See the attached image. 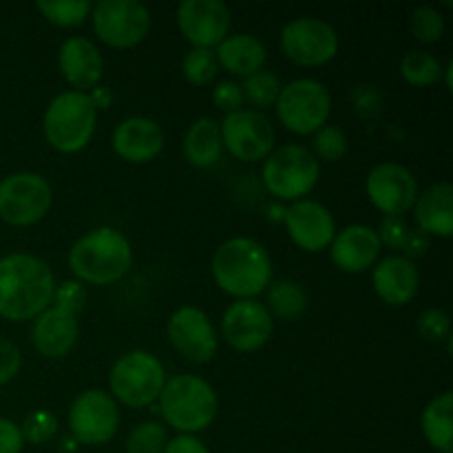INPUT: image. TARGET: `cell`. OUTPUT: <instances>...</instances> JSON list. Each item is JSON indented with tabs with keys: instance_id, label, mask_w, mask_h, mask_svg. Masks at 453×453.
I'll list each match as a JSON object with an SVG mask.
<instances>
[{
	"instance_id": "24",
	"label": "cell",
	"mask_w": 453,
	"mask_h": 453,
	"mask_svg": "<svg viewBox=\"0 0 453 453\" xmlns=\"http://www.w3.org/2000/svg\"><path fill=\"white\" fill-rule=\"evenodd\" d=\"M414 217L420 233L449 239L453 234V186L449 181L429 186L423 195H418Z\"/></svg>"
},
{
	"instance_id": "29",
	"label": "cell",
	"mask_w": 453,
	"mask_h": 453,
	"mask_svg": "<svg viewBox=\"0 0 453 453\" xmlns=\"http://www.w3.org/2000/svg\"><path fill=\"white\" fill-rule=\"evenodd\" d=\"M401 75L411 87H434L442 78V65L427 51H410L401 60Z\"/></svg>"
},
{
	"instance_id": "28",
	"label": "cell",
	"mask_w": 453,
	"mask_h": 453,
	"mask_svg": "<svg viewBox=\"0 0 453 453\" xmlns=\"http://www.w3.org/2000/svg\"><path fill=\"white\" fill-rule=\"evenodd\" d=\"M268 312L273 319L281 321H295L308 310V295L296 281H279L268 292Z\"/></svg>"
},
{
	"instance_id": "11",
	"label": "cell",
	"mask_w": 453,
	"mask_h": 453,
	"mask_svg": "<svg viewBox=\"0 0 453 453\" xmlns=\"http://www.w3.org/2000/svg\"><path fill=\"white\" fill-rule=\"evenodd\" d=\"M53 193L38 173H16L0 180V219L16 228L38 224L49 212Z\"/></svg>"
},
{
	"instance_id": "38",
	"label": "cell",
	"mask_w": 453,
	"mask_h": 453,
	"mask_svg": "<svg viewBox=\"0 0 453 453\" xmlns=\"http://www.w3.org/2000/svg\"><path fill=\"white\" fill-rule=\"evenodd\" d=\"M376 234H379L380 246L389 248V250H403L407 237H410V226H407L405 217H383Z\"/></svg>"
},
{
	"instance_id": "14",
	"label": "cell",
	"mask_w": 453,
	"mask_h": 453,
	"mask_svg": "<svg viewBox=\"0 0 453 453\" xmlns=\"http://www.w3.org/2000/svg\"><path fill=\"white\" fill-rule=\"evenodd\" d=\"M219 128L228 153L242 162H259L274 150V128L259 111L239 109L228 113Z\"/></svg>"
},
{
	"instance_id": "27",
	"label": "cell",
	"mask_w": 453,
	"mask_h": 453,
	"mask_svg": "<svg viewBox=\"0 0 453 453\" xmlns=\"http://www.w3.org/2000/svg\"><path fill=\"white\" fill-rule=\"evenodd\" d=\"M453 394L445 392L434 398L423 411V434L429 445L441 453L453 451Z\"/></svg>"
},
{
	"instance_id": "26",
	"label": "cell",
	"mask_w": 453,
	"mask_h": 453,
	"mask_svg": "<svg viewBox=\"0 0 453 453\" xmlns=\"http://www.w3.org/2000/svg\"><path fill=\"white\" fill-rule=\"evenodd\" d=\"M184 159L195 168L215 166L224 153L219 122L212 118H199L188 127L184 137Z\"/></svg>"
},
{
	"instance_id": "23",
	"label": "cell",
	"mask_w": 453,
	"mask_h": 453,
	"mask_svg": "<svg viewBox=\"0 0 453 453\" xmlns=\"http://www.w3.org/2000/svg\"><path fill=\"white\" fill-rule=\"evenodd\" d=\"M372 283L380 301L388 305H407L418 295L420 274L411 259L403 255H389L376 261Z\"/></svg>"
},
{
	"instance_id": "37",
	"label": "cell",
	"mask_w": 453,
	"mask_h": 453,
	"mask_svg": "<svg viewBox=\"0 0 453 453\" xmlns=\"http://www.w3.org/2000/svg\"><path fill=\"white\" fill-rule=\"evenodd\" d=\"M418 327L420 336L432 343H442V341H449L451 339V321H449V314L442 312V310H425L423 314L418 317Z\"/></svg>"
},
{
	"instance_id": "4",
	"label": "cell",
	"mask_w": 453,
	"mask_h": 453,
	"mask_svg": "<svg viewBox=\"0 0 453 453\" xmlns=\"http://www.w3.org/2000/svg\"><path fill=\"white\" fill-rule=\"evenodd\" d=\"M51 303V308L35 317L34 327H31V341L44 358H62L78 343V312L87 305L84 283L75 281V279L56 283Z\"/></svg>"
},
{
	"instance_id": "36",
	"label": "cell",
	"mask_w": 453,
	"mask_h": 453,
	"mask_svg": "<svg viewBox=\"0 0 453 453\" xmlns=\"http://www.w3.org/2000/svg\"><path fill=\"white\" fill-rule=\"evenodd\" d=\"M20 432H22V438H25L27 442H31V445H44V442L56 438L58 418L51 414V411L35 410L27 416Z\"/></svg>"
},
{
	"instance_id": "3",
	"label": "cell",
	"mask_w": 453,
	"mask_h": 453,
	"mask_svg": "<svg viewBox=\"0 0 453 453\" xmlns=\"http://www.w3.org/2000/svg\"><path fill=\"white\" fill-rule=\"evenodd\" d=\"M133 265V248L119 230L100 226L82 234L71 246L69 268L75 281L91 286H111Z\"/></svg>"
},
{
	"instance_id": "34",
	"label": "cell",
	"mask_w": 453,
	"mask_h": 453,
	"mask_svg": "<svg viewBox=\"0 0 453 453\" xmlns=\"http://www.w3.org/2000/svg\"><path fill=\"white\" fill-rule=\"evenodd\" d=\"M168 442V432L157 420L142 423L128 434L127 453H164Z\"/></svg>"
},
{
	"instance_id": "10",
	"label": "cell",
	"mask_w": 453,
	"mask_h": 453,
	"mask_svg": "<svg viewBox=\"0 0 453 453\" xmlns=\"http://www.w3.org/2000/svg\"><path fill=\"white\" fill-rule=\"evenodd\" d=\"M88 18L97 38L113 49L137 47L150 31V12L137 0H102Z\"/></svg>"
},
{
	"instance_id": "7",
	"label": "cell",
	"mask_w": 453,
	"mask_h": 453,
	"mask_svg": "<svg viewBox=\"0 0 453 453\" xmlns=\"http://www.w3.org/2000/svg\"><path fill=\"white\" fill-rule=\"evenodd\" d=\"M321 166L312 150L299 144L279 146L265 157L261 180L265 190L281 202H301L317 186Z\"/></svg>"
},
{
	"instance_id": "30",
	"label": "cell",
	"mask_w": 453,
	"mask_h": 453,
	"mask_svg": "<svg viewBox=\"0 0 453 453\" xmlns=\"http://www.w3.org/2000/svg\"><path fill=\"white\" fill-rule=\"evenodd\" d=\"M279 91H281V82H279V78L273 71H257L255 75L246 78L242 84L243 100L250 102L259 113L277 104Z\"/></svg>"
},
{
	"instance_id": "17",
	"label": "cell",
	"mask_w": 453,
	"mask_h": 453,
	"mask_svg": "<svg viewBox=\"0 0 453 453\" xmlns=\"http://www.w3.org/2000/svg\"><path fill=\"white\" fill-rule=\"evenodd\" d=\"M274 319L261 301L237 299L226 308L221 319V332L226 343L237 352H257L270 341Z\"/></svg>"
},
{
	"instance_id": "12",
	"label": "cell",
	"mask_w": 453,
	"mask_h": 453,
	"mask_svg": "<svg viewBox=\"0 0 453 453\" xmlns=\"http://www.w3.org/2000/svg\"><path fill=\"white\" fill-rule=\"evenodd\" d=\"M69 429L80 445L100 447L113 441L119 429V407L115 398L102 389L80 394L69 410Z\"/></svg>"
},
{
	"instance_id": "25",
	"label": "cell",
	"mask_w": 453,
	"mask_h": 453,
	"mask_svg": "<svg viewBox=\"0 0 453 453\" xmlns=\"http://www.w3.org/2000/svg\"><path fill=\"white\" fill-rule=\"evenodd\" d=\"M217 65L224 66L228 73L239 78H250L257 71H264L265 51L264 42L252 34H234L228 35L215 51Z\"/></svg>"
},
{
	"instance_id": "45",
	"label": "cell",
	"mask_w": 453,
	"mask_h": 453,
	"mask_svg": "<svg viewBox=\"0 0 453 453\" xmlns=\"http://www.w3.org/2000/svg\"><path fill=\"white\" fill-rule=\"evenodd\" d=\"M442 73H445V80H447V91H453V62L442 69Z\"/></svg>"
},
{
	"instance_id": "42",
	"label": "cell",
	"mask_w": 453,
	"mask_h": 453,
	"mask_svg": "<svg viewBox=\"0 0 453 453\" xmlns=\"http://www.w3.org/2000/svg\"><path fill=\"white\" fill-rule=\"evenodd\" d=\"M164 453H211L208 447L199 441L197 436H190V434H180V436L171 438L166 442V449Z\"/></svg>"
},
{
	"instance_id": "8",
	"label": "cell",
	"mask_w": 453,
	"mask_h": 453,
	"mask_svg": "<svg viewBox=\"0 0 453 453\" xmlns=\"http://www.w3.org/2000/svg\"><path fill=\"white\" fill-rule=\"evenodd\" d=\"M109 385L115 403L137 410L157 401L166 385V372L157 357L144 349H133L111 367Z\"/></svg>"
},
{
	"instance_id": "44",
	"label": "cell",
	"mask_w": 453,
	"mask_h": 453,
	"mask_svg": "<svg viewBox=\"0 0 453 453\" xmlns=\"http://www.w3.org/2000/svg\"><path fill=\"white\" fill-rule=\"evenodd\" d=\"M87 96L96 111H106L113 104V91H111L109 87H100V84H97V87L91 88V93H87Z\"/></svg>"
},
{
	"instance_id": "40",
	"label": "cell",
	"mask_w": 453,
	"mask_h": 453,
	"mask_svg": "<svg viewBox=\"0 0 453 453\" xmlns=\"http://www.w3.org/2000/svg\"><path fill=\"white\" fill-rule=\"evenodd\" d=\"M20 349L16 348V343L0 336V385H7L9 380L16 379V374L20 372Z\"/></svg>"
},
{
	"instance_id": "20",
	"label": "cell",
	"mask_w": 453,
	"mask_h": 453,
	"mask_svg": "<svg viewBox=\"0 0 453 453\" xmlns=\"http://www.w3.org/2000/svg\"><path fill=\"white\" fill-rule=\"evenodd\" d=\"M380 242L374 228L352 224L334 234L330 243V257L341 273L358 274L376 265L380 257Z\"/></svg>"
},
{
	"instance_id": "21",
	"label": "cell",
	"mask_w": 453,
	"mask_h": 453,
	"mask_svg": "<svg viewBox=\"0 0 453 453\" xmlns=\"http://www.w3.org/2000/svg\"><path fill=\"white\" fill-rule=\"evenodd\" d=\"M113 150L128 164H146L157 157L164 149V131L155 119L127 118L115 127Z\"/></svg>"
},
{
	"instance_id": "31",
	"label": "cell",
	"mask_w": 453,
	"mask_h": 453,
	"mask_svg": "<svg viewBox=\"0 0 453 453\" xmlns=\"http://www.w3.org/2000/svg\"><path fill=\"white\" fill-rule=\"evenodd\" d=\"M38 12L56 27H78L91 16L93 4L88 0H60V3H38Z\"/></svg>"
},
{
	"instance_id": "39",
	"label": "cell",
	"mask_w": 453,
	"mask_h": 453,
	"mask_svg": "<svg viewBox=\"0 0 453 453\" xmlns=\"http://www.w3.org/2000/svg\"><path fill=\"white\" fill-rule=\"evenodd\" d=\"M212 102H215L217 109L224 111L226 115L239 111L243 104L242 84L233 82V80H224V82H219L215 87V91H212Z\"/></svg>"
},
{
	"instance_id": "22",
	"label": "cell",
	"mask_w": 453,
	"mask_h": 453,
	"mask_svg": "<svg viewBox=\"0 0 453 453\" xmlns=\"http://www.w3.org/2000/svg\"><path fill=\"white\" fill-rule=\"evenodd\" d=\"M60 73L75 91L87 93L100 84L104 73V60L96 44L82 35L65 40L58 53Z\"/></svg>"
},
{
	"instance_id": "13",
	"label": "cell",
	"mask_w": 453,
	"mask_h": 453,
	"mask_svg": "<svg viewBox=\"0 0 453 453\" xmlns=\"http://www.w3.org/2000/svg\"><path fill=\"white\" fill-rule=\"evenodd\" d=\"M281 51L299 66H321L339 53V35L321 18H296L281 29Z\"/></svg>"
},
{
	"instance_id": "5",
	"label": "cell",
	"mask_w": 453,
	"mask_h": 453,
	"mask_svg": "<svg viewBox=\"0 0 453 453\" xmlns=\"http://www.w3.org/2000/svg\"><path fill=\"white\" fill-rule=\"evenodd\" d=\"M157 401L166 425L190 436L211 427L219 410V398L212 385L195 374L173 376L166 380Z\"/></svg>"
},
{
	"instance_id": "18",
	"label": "cell",
	"mask_w": 453,
	"mask_h": 453,
	"mask_svg": "<svg viewBox=\"0 0 453 453\" xmlns=\"http://www.w3.org/2000/svg\"><path fill=\"white\" fill-rule=\"evenodd\" d=\"M230 12L219 0H184L177 7V27L193 49H217L230 31Z\"/></svg>"
},
{
	"instance_id": "43",
	"label": "cell",
	"mask_w": 453,
	"mask_h": 453,
	"mask_svg": "<svg viewBox=\"0 0 453 453\" xmlns=\"http://www.w3.org/2000/svg\"><path fill=\"white\" fill-rule=\"evenodd\" d=\"M427 246H429L427 234L420 233V230H410V237H407L403 252H407L410 257H416V255H423V252L427 250ZM410 257H407V259H410Z\"/></svg>"
},
{
	"instance_id": "16",
	"label": "cell",
	"mask_w": 453,
	"mask_h": 453,
	"mask_svg": "<svg viewBox=\"0 0 453 453\" xmlns=\"http://www.w3.org/2000/svg\"><path fill=\"white\" fill-rule=\"evenodd\" d=\"M168 341L177 354L190 363H208L219 349V339L211 319L203 310L195 305H184L175 310L168 319Z\"/></svg>"
},
{
	"instance_id": "15",
	"label": "cell",
	"mask_w": 453,
	"mask_h": 453,
	"mask_svg": "<svg viewBox=\"0 0 453 453\" xmlns=\"http://www.w3.org/2000/svg\"><path fill=\"white\" fill-rule=\"evenodd\" d=\"M365 190L372 206L379 208L383 217H403L418 199V181L414 173L394 162L376 164L367 175Z\"/></svg>"
},
{
	"instance_id": "19",
	"label": "cell",
	"mask_w": 453,
	"mask_h": 453,
	"mask_svg": "<svg viewBox=\"0 0 453 453\" xmlns=\"http://www.w3.org/2000/svg\"><path fill=\"white\" fill-rule=\"evenodd\" d=\"M288 237L305 252H323L330 248L336 234L334 217L323 203L312 199H301L283 211Z\"/></svg>"
},
{
	"instance_id": "41",
	"label": "cell",
	"mask_w": 453,
	"mask_h": 453,
	"mask_svg": "<svg viewBox=\"0 0 453 453\" xmlns=\"http://www.w3.org/2000/svg\"><path fill=\"white\" fill-rule=\"evenodd\" d=\"M25 438L13 420L0 418V453H20Z\"/></svg>"
},
{
	"instance_id": "2",
	"label": "cell",
	"mask_w": 453,
	"mask_h": 453,
	"mask_svg": "<svg viewBox=\"0 0 453 453\" xmlns=\"http://www.w3.org/2000/svg\"><path fill=\"white\" fill-rule=\"evenodd\" d=\"M212 279L234 299H255L273 281V259L255 239L233 237L212 257Z\"/></svg>"
},
{
	"instance_id": "32",
	"label": "cell",
	"mask_w": 453,
	"mask_h": 453,
	"mask_svg": "<svg viewBox=\"0 0 453 453\" xmlns=\"http://www.w3.org/2000/svg\"><path fill=\"white\" fill-rule=\"evenodd\" d=\"M312 149L314 157L334 164L345 157V153H348L349 149V140L348 135H345L343 128L336 127V124H326V127H321L314 133Z\"/></svg>"
},
{
	"instance_id": "1",
	"label": "cell",
	"mask_w": 453,
	"mask_h": 453,
	"mask_svg": "<svg viewBox=\"0 0 453 453\" xmlns=\"http://www.w3.org/2000/svg\"><path fill=\"white\" fill-rule=\"evenodd\" d=\"M56 279L44 259L13 252L0 259V317L22 323L51 305Z\"/></svg>"
},
{
	"instance_id": "9",
	"label": "cell",
	"mask_w": 453,
	"mask_h": 453,
	"mask_svg": "<svg viewBox=\"0 0 453 453\" xmlns=\"http://www.w3.org/2000/svg\"><path fill=\"white\" fill-rule=\"evenodd\" d=\"M332 113V96L319 80L301 78L281 87L277 97L279 122L296 135H312L326 127Z\"/></svg>"
},
{
	"instance_id": "33",
	"label": "cell",
	"mask_w": 453,
	"mask_h": 453,
	"mask_svg": "<svg viewBox=\"0 0 453 453\" xmlns=\"http://www.w3.org/2000/svg\"><path fill=\"white\" fill-rule=\"evenodd\" d=\"M217 69H219V65H217L215 51H211V49H190L181 62V73L193 87L211 84L215 80Z\"/></svg>"
},
{
	"instance_id": "35",
	"label": "cell",
	"mask_w": 453,
	"mask_h": 453,
	"mask_svg": "<svg viewBox=\"0 0 453 453\" xmlns=\"http://www.w3.org/2000/svg\"><path fill=\"white\" fill-rule=\"evenodd\" d=\"M410 29L420 42H438L445 35V18L436 7H418L411 12Z\"/></svg>"
},
{
	"instance_id": "6",
	"label": "cell",
	"mask_w": 453,
	"mask_h": 453,
	"mask_svg": "<svg viewBox=\"0 0 453 453\" xmlns=\"http://www.w3.org/2000/svg\"><path fill=\"white\" fill-rule=\"evenodd\" d=\"M97 111L87 93L65 91L51 100L42 118V131L58 153H78L96 133Z\"/></svg>"
}]
</instances>
